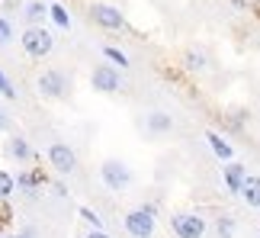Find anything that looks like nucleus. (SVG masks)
Returning a JSON list of instances; mask_svg holds the SVG:
<instances>
[{
    "mask_svg": "<svg viewBox=\"0 0 260 238\" xmlns=\"http://www.w3.org/2000/svg\"><path fill=\"white\" fill-rule=\"evenodd\" d=\"M36 91L42 94L45 100H64V97L71 94V81H68L64 71H58V68H48V71L39 74Z\"/></svg>",
    "mask_w": 260,
    "mask_h": 238,
    "instance_id": "obj_1",
    "label": "nucleus"
},
{
    "mask_svg": "<svg viewBox=\"0 0 260 238\" xmlns=\"http://www.w3.org/2000/svg\"><path fill=\"white\" fill-rule=\"evenodd\" d=\"M100 181L113 193H122V190H128V184H132V171H128V164L119 161V158H106V161L100 164Z\"/></svg>",
    "mask_w": 260,
    "mask_h": 238,
    "instance_id": "obj_2",
    "label": "nucleus"
},
{
    "mask_svg": "<svg viewBox=\"0 0 260 238\" xmlns=\"http://www.w3.org/2000/svg\"><path fill=\"white\" fill-rule=\"evenodd\" d=\"M19 42H23V52L29 58H45V55H52V48H55V36L42 26H29Z\"/></svg>",
    "mask_w": 260,
    "mask_h": 238,
    "instance_id": "obj_3",
    "label": "nucleus"
},
{
    "mask_svg": "<svg viewBox=\"0 0 260 238\" xmlns=\"http://www.w3.org/2000/svg\"><path fill=\"white\" fill-rule=\"evenodd\" d=\"M125 232L132 235V238H151L154 235V206H142V210H132V213H125Z\"/></svg>",
    "mask_w": 260,
    "mask_h": 238,
    "instance_id": "obj_4",
    "label": "nucleus"
},
{
    "mask_svg": "<svg viewBox=\"0 0 260 238\" xmlns=\"http://www.w3.org/2000/svg\"><path fill=\"white\" fill-rule=\"evenodd\" d=\"M206 219L199 213H177V216H171V232L177 235V238H203L206 235Z\"/></svg>",
    "mask_w": 260,
    "mask_h": 238,
    "instance_id": "obj_5",
    "label": "nucleus"
},
{
    "mask_svg": "<svg viewBox=\"0 0 260 238\" xmlns=\"http://www.w3.org/2000/svg\"><path fill=\"white\" fill-rule=\"evenodd\" d=\"M90 19H93L100 29H109V33H119V29H125L122 10L113 7V4H90Z\"/></svg>",
    "mask_w": 260,
    "mask_h": 238,
    "instance_id": "obj_6",
    "label": "nucleus"
},
{
    "mask_svg": "<svg viewBox=\"0 0 260 238\" xmlns=\"http://www.w3.org/2000/svg\"><path fill=\"white\" fill-rule=\"evenodd\" d=\"M48 164H52V171H58V174H74L77 171L74 148L64 145V142H52L48 145Z\"/></svg>",
    "mask_w": 260,
    "mask_h": 238,
    "instance_id": "obj_7",
    "label": "nucleus"
},
{
    "mask_svg": "<svg viewBox=\"0 0 260 238\" xmlns=\"http://www.w3.org/2000/svg\"><path fill=\"white\" fill-rule=\"evenodd\" d=\"M90 84H93V91H100V94H116V91H122L119 68H113V65H96L93 74H90Z\"/></svg>",
    "mask_w": 260,
    "mask_h": 238,
    "instance_id": "obj_8",
    "label": "nucleus"
},
{
    "mask_svg": "<svg viewBox=\"0 0 260 238\" xmlns=\"http://www.w3.org/2000/svg\"><path fill=\"white\" fill-rule=\"evenodd\" d=\"M244 177H247V167H244V164H238V161H225V187H228L232 193L241 190Z\"/></svg>",
    "mask_w": 260,
    "mask_h": 238,
    "instance_id": "obj_9",
    "label": "nucleus"
},
{
    "mask_svg": "<svg viewBox=\"0 0 260 238\" xmlns=\"http://www.w3.org/2000/svg\"><path fill=\"white\" fill-rule=\"evenodd\" d=\"M238 196H241L247 206L260 210V177H244V184H241V190H238Z\"/></svg>",
    "mask_w": 260,
    "mask_h": 238,
    "instance_id": "obj_10",
    "label": "nucleus"
},
{
    "mask_svg": "<svg viewBox=\"0 0 260 238\" xmlns=\"http://www.w3.org/2000/svg\"><path fill=\"white\" fill-rule=\"evenodd\" d=\"M7 155L13 158V161H29V158H32V145H29L23 135H13L7 142Z\"/></svg>",
    "mask_w": 260,
    "mask_h": 238,
    "instance_id": "obj_11",
    "label": "nucleus"
},
{
    "mask_svg": "<svg viewBox=\"0 0 260 238\" xmlns=\"http://www.w3.org/2000/svg\"><path fill=\"white\" fill-rule=\"evenodd\" d=\"M145 129L151 135H164V132H171V129H174V119L167 116V113H151V116L145 119Z\"/></svg>",
    "mask_w": 260,
    "mask_h": 238,
    "instance_id": "obj_12",
    "label": "nucleus"
},
{
    "mask_svg": "<svg viewBox=\"0 0 260 238\" xmlns=\"http://www.w3.org/2000/svg\"><path fill=\"white\" fill-rule=\"evenodd\" d=\"M206 142L212 145V155L218 158V161H232V158H235L232 145H228V142H225V138L218 135V132H206Z\"/></svg>",
    "mask_w": 260,
    "mask_h": 238,
    "instance_id": "obj_13",
    "label": "nucleus"
},
{
    "mask_svg": "<svg viewBox=\"0 0 260 238\" xmlns=\"http://www.w3.org/2000/svg\"><path fill=\"white\" fill-rule=\"evenodd\" d=\"M48 16V7L45 4H39V0H29V4L23 7V19L29 26H42V19Z\"/></svg>",
    "mask_w": 260,
    "mask_h": 238,
    "instance_id": "obj_14",
    "label": "nucleus"
},
{
    "mask_svg": "<svg viewBox=\"0 0 260 238\" xmlns=\"http://www.w3.org/2000/svg\"><path fill=\"white\" fill-rule=\"evenodd\" d=\"M13 181H16V187H19L26 196H36L39 184H42V174H29V171H23L19 177H13Z\"/></svg>",
    "mask_w": 260,
    "mask_h": 238,
    "instance_id": "obj_15",
    "label": "nucleus"
},
{
    "mask_svg": "<svg viewBox=\"0 0 260 238\" xmlns=\"http://www.w3.org/2000/svg\"><path fill=\"white\" fill-rule=\"evenodd\" d=\"M48 16L55 19V26H61V29H71V13H68V7H61V4H52V7H48Z\"/></svg>",
    "mask_w": 260,
    "mask_h": 238,
    "instance_id": "obj_16",
    "label": "nucleus"
},
{
    "mask_svg": "<svg viewBox=\"0 0 260 238\" xmlns=\"http://www.w3.org/2000/svg\"><path fill=\"white\" fill-rule=\"evenodd\" d=\"M215 232H218V238H235L238 225H235V219H232V216H222V219L215 222Z\"/></svg>",
    "mask_w": 260,
    "mask_h": 238,
    "instance_id": "obj_17",
    "label": "nucleus"
},
{
    "mask_svg": "<svg viewBox=\"0 0 260 238\" xmlns=\"http://www.w3.org/2000/svg\"><path fill=\"white\" fill-rule=\"evenodd\" d=\"M13 190H16V181H13V174H10V171H0V200L13 196Z\"/></svg>",
    "mask_w": 260,
    "mask_h": 238,
    "instance_id": "obj_18",
    "label": "nucleus"
},
{
    "mask_svg": "<svg viewBox=\"0 0 260 238\" xmlns=\"http://www.w3.org/2000/svg\"><path fill=\"white\" fill-rule=\"evenodd\" d=\"M10 42H13V23L7 16H0V48H7Z\"/></svg>",
    "mask_w": 260,
    "mask_h": 238,
    "instance_id": "obj_19",
    "label": "nucleus"
},
{
    "mask_svg": "<svg viewBox=\"0 0 260 238\" xmlns=\"http://www.w3.org/2000/svg\"><path fill=\"white\" fill-rule=\"evenodd\" d=\"M103 55L109 58V62H113V68H128V58L119 52V48H113V45H106L103 48Z\"/></svg>",
    "mask_w": 260,
    "mask_h": 238,
    "instance_id": "obj_20",
    "label": "nucleus"
},
{
    "mask_svg": "<svg viewBox=\"0 0 260 238\" xmlns=\"http://www.w3.org/2000/svg\"><path fill=\"white\" fill-rule=\"evenodd\" d=\"M183 62H186L189 71H203V68H206V55H199V52H186Z\"/></svg>",
    "mask_w": 260,
    "mask_h": 238,
    "instance_id": "obj_21",
    "label": "nucleus"
},
{
    "mask_svg": "<svg viewBox=\"0 0 260 238\" xmlns=\"http://www.w3.org/2000/svg\"><path fill=\"white\" fill-rule=\"evenodd\" d=\"M0 94H4L7 100H16V87L10 84V77L4 74V68H0Z\"/></svg>",
    "mask_w": 260,
    "mask_h": 238,
    "instance_id": "obj_22",
    "label": "nucleus"
},
{
    "mask_svg": "<svg viewBox=\"0 0 260 238\" xmlns=\"http://www.w3.org/2000/svg\"><path fill=\"white\" fill-rule=\"evenodd\" d=\"M81 219H87L90 225H93V229H103V222H100V216L90 210V206H81Z\"/></svg>",
    "mask_w": 260,
    "mask_h": 238,
    "instance_id": "obj_23",
    "label": "nucleus"
},
{
    "mask_svg": "<svg viewBox=\"0 0 260 238\" xmlns=\"http://www.w3.org/2000/svg\"><path fill=\"white\" fill-rule=\"evenodd\" d=\"M87 238H109V235H106V232H103V229H93V232H90V235H87Z\"/></svg>",
    "mask_w": 260,
    "mask_h": 238,
    "instance_id": "obj_24",
    "label": "nucleus"
},
{
    "mask_svg": "<svg viewBox=\"0 0 260 238\" xmlns=\"http://www.w3.org/2000/svg\"><path fill=\"white\" fill-rule=\"evenodd\" d=\"M4 129H7V113L0 110V132H4Z\"/></svg>",
    "mask_w": 260,
    "mask_h": 238,
    "instance_id": "obj_25",
    "label": "nucleus"
},
{
    "mask_svg": "<svg viewBox=\"0 0 260 238\" xmlns=\"http://www.w3.org/2000/svg\"><path fill=\"white\" fill-rule=\"evenodd\" d=\"M10 238H32V235H29V232H19V235H10Z\"/></svg>",
    "mask_w": 260,
    "mask_h": 238,
    "instance_id": "obj_26",
    "label": "nucleus"
},
{
    "mask_svg": "<svg viewBox=\"0 0 260 238\" xmlns=\"http://www.w3.org/2000/svg\"><path fill=\"white\" fill-rule=\"evenodd\" d=\"M257 238H260V232H257Z\"/></svg>",
    "mask_w": 260,
    "mask_h": 238,
    "instance_id": "obj_27",
    "label": "nucleus"
},
{
    "mask_svg": "<svg viewBox=\"0 0 260 238\" xmlns=\"http://www.w3.org/2000/svg\"><path fill=\"white\" fill-rule=\"evenodd\" d=\"M0 238H4V235H0Z\"/></svg>",
    "mask_w": 260,
    "mask_h": 238,
    "instance_id": "obj_28",
    "label": "nucleus"
}]
</instances>
